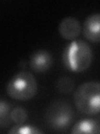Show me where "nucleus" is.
<instances>
[{
  "instance_id": "1a4fd4ad",
  "label": "nucleus",
  "mask_w": 100,
  "mask_h": 134,
  "mask_svg": "<svg viewBox=\"0 0 100 134\" xmlns=\"http://www.w3.org/2000/svg\"><path fill=\"white\" fill-rule=\"evenodd\" d=\"M10 105L3 99L0 100V126L2 128L8 127L11 122Z\"/></svg>"
},
{
  "instance_id": "0eeeda50",
  "label": "nucleus",
  "mask_w": 100,
  "mask_h": 134,
  "mask_svg": "<svg viewBox=\"0 0 100 134\" xmlns=\"http://www.w3.org/2000/svg\"><path fill=\"white\" fill-rule=\"evenodd\" d=\"M82 30L79 21L73 17H66L63 19L58 25V33L67 40H74L79 36Z\"/></svg>"
},
{
  "instance_id": "f257e3e1",
  "label": "nucleus",
  "mask_w": 100,
  "mask_h": 134,
  "mask_svg": "<svg viewBox=\"0 0 100 134\" xmlns=\"http://www.w3.org/2000/svg\"><path fill=\"white\" fill-rule=\"evenodd\" d=\"M93 56L92 49L87 42L74 40L66 45L63 51L62 60L66 69L79 73L89 68Z\"/></svg>"
},
{
  "instance_id": "39448f33",
  "label": "nucleus",
  "mask_w": 100,
  "mask_h": 134,
  "mask_svg": "<svg viewBox=\"0 0 100 134\" xmlns=\"http://www.w3.org/2000/svg\"><path fill=\"white\" fill-rule=\"evenodd\" d=\"M53 65L52 54L45 49H38L32 53L29 59V66L36 73L48 71Z\"/></svg>"
},
{
  "instance_id": "9d476101",
  "label": "nucleus",
  "mask_w": 100,
  "mask_h": 134,
  "mask_svg": "<svg viewBox=\"0 0 100 134\" xmlns=\"http://www.w3.org/2000/svg\"><path fill=\"white\" fill-rule=\"evenodd\" d=\"M74 81L68 76H63L58 80L56 87L57 90L62 94H69L73 91Z\"/></svg>"
},
{
  "instance_id": "7ed1b4c3",
  "label": "nucleus",
  "mask_w": 100,
  "mask_h": 134,
  "mask_svg": "<svg viewBox=\"0 0 100 134\" xmlns=\"http://www.w3.org/2000/svg\"><path fill=\"white\" fill-rule=\"evenodd\" d=\"M38 91L36 79L31 72L19 71L12 76L6 86L8 96L16 100H28L35 96Z\"/></svg>"
},
{
  "instance_id": "423d86ee",
  "label": "nucleus",
  "mask_w": 100,
  "mask_h": 134,
  "mask_svg": "<svg viewBox=\"0 0 100 134\" xmlns=\"http://www.w3.org/2000/svg\"><path fill=\"white\" fill-rule=\"evenodd\" d=\"M83 33L86 39L92 43H100V13L87 17L83 22Z\"/></svg>"
},
{
  "instance_id": "f8f14e48",
  "label": "nucleus",
  "mask_w": 100,
  "mask_h": 134,
  "mask_svg": "<svg viewBox=\"0 0 100 134\" xmlns=\"http://www.w3.org/2000/svg\"><path fill=\"white\" fill-rule=\"evenodd\" d=\"M10 116L16 125H23L28 118V112L24 108L17 107L11 111Z\"/></svg>"
},
{
  "instance_id": "9b49d317",
  "label": "nucleus",
  "mask_w": 100,
  "mask_h": 134,
  "mask_svg": "<svg viewBox=\"0 0 100 134\" xmlns=\"http://www.w3.org/2000/svg\"><path fill=\"white\" fill-rule=\"evenodd\" d=\"M8 133L10 134H40L43 133V132L41 129L38 128L34 126H30V125H16L14 127H12Z\"/></svg>"
},
{
  "instance_id": "20e7f679",
  "label": "nucleus",
  "mask_w": 100,
  "mask_h": 134,
  "mask_svg": "<svg viewBox=\"0 0 100 134\" xmlns=\"http://www.w3.org/2000/svg\"><path fill=\"white\" fill-rule=\"evenodd\" d=\"M73 118L74 112L72 107L64 100L53 102L46 111V120L56 131H64L69 127Z\"/></svg>"
},
{
  "instance_id": "6e6552de",
  "label": "nucleus",
  "mask_w": 100,
  "mask_h": 134,
  "mask_svg": "<svg viewBox=\"0 0 100 134\" xmlns=\"http://www.w3.org/2000/svg\"><path fill=\"white\" fill-rule=\"evenodd\" d=\"M70 132L72 134H98L100 133V123L92 118L82 119L73 126Z\"/></svg>"
},
{
  "instance_id": "f03ea898",
  "label": "nucleus",
  "mask_w": 100,
  "mask_h": 134,
  "mask_svg": "<svg viewBox=\"0 0 100 134\" xmlns=\"http://www.w3.org/2000/svg\"><path fill=\"white\" fill-rule=\"evenodd\" d=\"M74 105L78 111L86 116L100 113V82L87 81L78 86L73 93Z\"/></svg>"
}]
</instances>
